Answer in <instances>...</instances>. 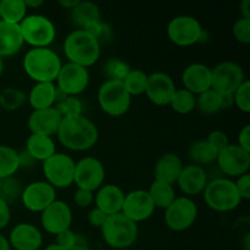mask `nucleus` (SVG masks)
I'll return each mask as SVG.
<instances>
[{
	"mask_svg": "<svg viewBox=\"0 0 250 250\" xmlns=\"http://www.w3.org/2000/svg\"><path fill=\"white\" fill-rule=\"evenodd\" d=\"M216 163L222 173L229 177H239L249 173L250 153L237 144H229L219 151Z\"/></svg>",
	"mask_w": 250,
	"mask_h": 250,
	"instance_id": "nucleus-14",
	"label": "nucleus"
},
{
	"mask_svg": "<svg viewBox=\"0 0 250 250\" xmlns=\"http://www.w3.org/2000/svg\"><path fill=\"white\" fill-rule=\"evenodd\" d=\"M44 250H67V249L62 248V247H60L59 244L53 243V244H49V246H46Z\"/></svg>",
	"mask_w": 250,
	"mask_h": 250,
	"instance_id": "nucleus-56",
	"label": "nucleus"
},
{
	"mask_svg": "<svg viewBox=\"0 0 250 250\" xmlns=\"http://www.w3.org/2000/svg\"><path fill=\"white\" fill-rule=\"evenodd\" d=\"M89 71L75 63H62L56 77V88L66 97H78L89 84Z\"/></svg>",
	"mask_w": 250,
	"mask_h": 250,
	"instance_id": "nucleus-13",
	"label": "nucleus"
},
{
	"mask_svg": "<svg viewBox=\"0 0 250 250\" xmlns=\"http://www.w3.org/2000/svg\"><path fill=\"white\" fill-rule=\"evenodd\" d=\"M63 54L67 62L88 68L99 60L102 45L84 29H73L63 42Z\"/></svg>",
	"mask_w": 250,
	"mask_h": 250,
	"instance_id": "nucleus-3",
	"label": "nucleus"
},
{
	"mask_svg": "<svg viewBox=\"0 0 250 250\" xmlns=\"http://www.w3.org/2000/svg\"><path fill=\"white\" fill-rule=\"evenodd\" d=\"M76 237H77V233L76 232H73L72 229H65V231L60 232V233L56 234V244H59L60 247H62V248L65 249H71L72 248V246L75 244L76 242Z\"/></svg>",
	"mask_w": 250,
	"mask_h": 250,
	"instance_id": "nucleus-45",
	"label": "nucleus"
},
{
	"mask_svg": "<svg viewBox=\"0 0 250 250\" xmlns=\"http://www.w3.org/2000/svg\"><path fill=\"white\" fill-rule=\"evenodd\" d=\"M233 106V95L222 94L214 89H209L207 92L197 95V107L202 114L214 115L222 110L229 109Z\"/></svg>",
	"mask_w": 250,
	"mask_h": 250,
	"instance_id": "nucleus-25",
	"label": "nucleus"
},
{
	"mask_svg": "<svg viewBox=\"0 0 250 250\" xmlns=\"http://www.w3.org/2000/svg\"><path fill=\"white\" fill-rule=\"evenodd\" d=\"M107 219V215L104 214L102 210L98 208H93L89 212H88V222L90 226L95 227V229H102L103 225L105 224Z\"/></svg>",
	"mask_w": 250,
	"mask_h": 250,
	"instance_id": "nucleus-47",
	"label": "nucleus"
},
{
	"mask_svg": "<svg viewBox=\"0 0 250 250\" xmlns=\"http://www.w3.org/2000/svg\"><path fill=\"white\" fill-rule=\"evenodd\" d=\"M27 100V95L17 88H6L0 93V106L9 111L20 109Z\"/></svg>",
	"mask_w": 250,
	"mask_h": 250,
	"instance_id": "nucleus-38",
	"label": "nucleus"
},
{
	"mask_svg": "<svg viewBox=\"0 0 250 250\" xmlns=\"http://www.w3.org/2000/svg\"><path fill=\"white\" fill-rule=\"evenodd\" d=\"M105 181V167L99 159L84 156L76 163L75 185L81 189L97 192Z\"/></svg>",
	"mask_w": 250,
	"mask_h": 250,
	"instance_id": "nucleus-12",
	"label": "nucleus"
},
{
	"mask_svg": "<svg viewBox=\"0 0 250 250\" xmlns=\"http://www.w3.org/2000/svg\"><path fill=\"white\" fill-rule=\"evenodd\" d=\"M131 66L120 58H110L103 65V73L106 77L105 81H117L122 82L131 71Z\"/></svg>",
	"mask_w": 250,
	"mask_h": 250,
	"instance_id": "nucleus-36",
	"label": "nucleus"
},
{
	"mask_svg": "<svg viewBox=\"0 0 250 250\" xmlns=\"http://www.w3.org/2000/svg\"><path fill=\"white\" fill-rule=\"evenodd\" d=\"M122 214L134 224L146 221L155 212V205L148 190L134 189L125 194Z\"/></svg>",
	"mask_w": 250,
	"mask_h": 250,
	"instance_id": "nucleus-15",
	"label": "nucleus"
},
{
	"mask_svg": "<svg viewBox=\"0 0 250 250\" xmlns=\"http://www.w3.org/2000/svg\"><path fill=\"white\" fill-rule=\"evenodd\" d=\"M149 195L153 200L155 209H167L173 200L176 199V192L173 186L167 185V183L159 182V181H153L148 189Z\"/></svg>",
	"mask_w": 250,
	"mask_h": 250,
	"instance_id": "nucleus-31",
	"label": "nucleus"
},
{
	"mask_svg": "<svg viewBox=\"0 0 250 250\" xmlns=\"http://www.w3.org/2000/svg\"><path fill=\"white\" fill-rule=\"evenodd\" d=\"M247 81L243 67L233 61H222L211 68V89L233 94Z\"/></svg>",
	"mask_w": 250,
	"mask_h": 250,
	"instance_id": "nucleus-10",
	"label": "nucleus"
},
{
	"mask_svg": "<svg viewBox=\"0 0 250 250\" xmlns=\"http://www.w3.org/2000/svg\"><path fill=\"white\" fill-rule=\"evenodd\" d=\"M4 72V59L0 58V76Z\"/></svg>",
	"mask_w": 250,
	"mask_h": 250,
	"instance_id": "nucleus-57",
	"label": "nucleus"
},
{
	"mask_svg": "<svg viewBox=\"0 0 250 250\" xmlns=\"http://www.w3.org/2000/svg\"><path fill=\"white\" fill-rule=\"evenodd\" d=\"M232 33L237 42L242 44L250 43V19L239 17L232 27Z\"/></svg>",
	"mask_w": 250,
	"mask_h": 250,
	"instance_id": "nucleus-42",
	"label": "nucleus"
},
{
	"mask_svg": "<svg viewBox=\"0 0 250 250\" xmlns=\"http://www.w3.org/2000/svg\"><path fill=\"white\" fill-rule=\"evenodd\" d=\"M183 88L194 95L211 89V68L200 62L188 65L182 72Z\"/></svg>",
	"mask_w": 250,
	"mask_h": 250,
	"instance_id": "nucleus-22",
	"label": "nucleus"
},
{
	"mask_svg": "<svg viewBox=\"0 0 250 250\" xmlns=\"http://www.w3.org/2000/svg\"><path fill=\"white\" fill-rule=\"evenodd\" d=\"M22 190L23 185L14 176L0 180V199L6 202L9 205L21 200Z\"/></svg>",
	"mask_w": 250,
	"mask_h": 250,
	"instance_id": "nucleus-37",
	"label": "nucleus"
},
{
	"mask_svg": "<svg viewBox=\"0 0 250 250\" xmlns=\"http://www.w3.org/2000/svg\"><path fill=\"white\" fill-rule=\"evenodd\" d=\"M217 154H219V150L215 149L207 139L194 142L188 148V158L190 159L192 164L202 166V167L216 161Z\"/></svg>",
	"mask_w": 250,
	"mask_h": 250,
	"instance_id": "nucleus-30",
	"label": "nucleus"
},
{
	"mask_svg": "<svg viewBox=\"0 0 250 250\" xmlns=\"http://www.w3.org/2000/svg\"><path fill=\"white\" fill-rule=\"evenodd\" d=\"M242 250H250V249H242Z\"/></svg>",
	"mask_w": 250,
	"mask_h": 250,
	"instance_id": "nucleus-58",
	"label": "nucleus"
},
{
	"mask_svg": "<svg viewBox=\"0 0 250 250\" xmlns=\"http://www.w3.org/2000/svg\"><path fill=\"white\" fill-rule=\"evenodd\" d=\"M27 10L28 9H38L42 5H44L43 0H23Z\"/></svg>",
	"mask_w": 250,
	"mask_h": 250,
	"instance_id": "nucleus-53",
	"label": "nucleus"
},
{
	"mask_svg": "<svg viewBox=\"0 0 250 250\" xmlns=\"http://www.w3.org/2000/svg\"><path fill=\"white\" fill-rule=\"evenodd\" d=\"M19 163H20V168H29L37 163L26 150L19 153Z\"/></svg>",
	"mask_w": 250,
	"mask_h": 250,
	"instance_id": "nucleus-50",
	"label": "nucleus"
},
{
	"mask_svg": "<svg viewBox=\"0 0 250 250\" xmlns=\"http://www.w3.org/2000/svg\"><path fill=\"white\" fill-rule=\"evenodd\" d=\"M239 11H241V17L243 19H250V0H243L239 4Z\"/></svg>",
	"mask_w": 250,
	"mask_h": 250,
	"instance_id": "nucleus-52",
	"label": "nucleus"
},
{
	"mask_svg": "<svg viewBox=\"0 0 250 250\" xmlns=\"http://www.w3.org/2000/svg\"><path fill=\"white\" fill-rule=\"evenodd\" d=\"M27 16V7L23 0H0V21L20 24Z\"/></svg>",
	"mask_w": 250,
	"mask_h": 250,
	"instance_id": "nucleus-32",
	"label": "nucleus"
},
{
	"mask_svg": "<svg viewBox=\"0 0 250 250\" xmlns=\"http://www.w3.org/2000/svg\"><path fill=\"white\" fill-rule=\"evenodd\" d=\"M77 2H78V0H60V1H59V5H60V6H62L63 9H66L70 11L71 9H73V7L76 6V4H77Z\"/></svg>",
	"mask_w": 250,
	"mask_h": 250,
	"instance_id": "nucleus-54",
	"label": "nucleus"
},
{
	"mask_svg": "<svg viewBox=\"0 0 250 250\" xmlns=\"http://www.w3.org/2000/svg\"><path fill=\"white\" fill-rule=\"evenodd\" d=\"M76 161L65 153H55L43 163L45 181L54 188H68L75 182Z\"/></svg>",
	"mask_w": 250,
	"mask_h": 250,
	"instance_id": "nucleus-8",
	"label": "nucleus"
},
{
	"mask_svg": "<svg viewBox=\"0 0 250 250\" xmlns=\"http://www.w3.org/2000/svg\"><path fill=\"white\" fill-rule=\"evenodd\" d=\"M11 220V210L10 205L2 199H0V229H5Z\"/></svg>",
	"mask_w": 250,
	"mask_h": 250,
	"instance_id": "nucleus-48",
	"label": "nucleus"
},
{
	"mask_svg": "<svg viewBox=\"0 0 250 250\" xmlns=\"http://www.w3.org/2000/svg\"><path fill=\"white\" fill-rule=\"evenodd\" d=\"M203 194L205 204L217 212L233 211L243 202L234 181L227 177H219L208 182Z\"/></svg>",
	"mask_w": 250,
	"mask_h": 250,
	"instance_id": "nucleus-4",
	"label": "nucleus"
},
{
	"mask_svg": "<svg viewBox=\"0 0 250 250\" xmlns=\"http://www.w3.org/2000/svg\"><path fill=\"white\" fill-rule=\"evenodd\" d=\"M172 77L165 72H154L148 75V83L144 94L156 106H167L176 92Z\"/></svg>",
	"mask_w": 250,
	"mask_h": 250,
	"instance_id": "nucleus-18",
	"label": "nucleus"
},
{
	"mask_svg": "<svg viewBox=\"0 0 250 250\" xmlns=\"http://www.w3.org/2000/svg\"><path fill=\"white\" fill-rule=\"evenodd\" d=\"M198 217V207L192 198L182 195L173 200L172 204L165 209L164 220L171 231L183 232L194 225Z\"/></svg>",
	"mask_w": 250,
	"mask_h": 250,
	"instance_id": "nucleus-11",
	"label": "nucleus"
},
{
	"mask_svg": "<svg viewBox=\"0 0 250 250\" xmlns=\"http://www.w3.org/2000/svg\"><path fill=\"white\" fill-rule=\"evenodd\" d=\"M233 105H236L242 112H250V82L248 80L233 93Z\"/></svg>",
	"mask_w": 250,
	"mask_h": 250,
	"instance_id": "nucleus-41",
	"label": "nucleus"
},
{
	"mask_svg": "<svg viewBox=\"0 0 250 250\" xmlns=\"http://www.w3.org/2000/svg\"><path fill=\"white\" fill-rule=\"evenodd\" d=\"M102 236L105 243L112 249H127L138 238V225L127 219L122 212L110 215L103 225Z\"/></svg>",
	"mask_w": 250,
	"mask_h": 250,
	"instance_id": "nucleus-5",
	"label": "nucleus"
},
{
	"mask_svg": "<svg viewBox=\"0 0 250 250\" xmlns=\"http://www.w3.org/2000/svg\"><path fill=\"white\" fill-rule=\"evenodd\" d=\"M24 150L36 161L44 163L56 153V146L53 137L31 133L26 141V149Z\"/></svg>",
	"mask_w": 250,
	"mask_h": 250,
	"instance_id": "nucleus-29",
	"label": "nucleus"
},
{
	"mask_svg": "<svg viewBox=\"0 0 250 250\" xmlns=\"http://www.w3.org/2000/svg\"><path fill=\"white\" fill-rule=\"evenodd\" d=\"M234 185H236L237 190H238L239 195H241L242 200H248L250 198V175L246 173V175H242L239 177H237V180L234 181Z\"/></svg>",
	"mask_w": 250,
	"mask_h": 250,
	"instance_id": "nucleus-46",
	"label": "nucleus"
},
{
	"mask_svg": "<svg viewBox=\"0 0 250 250\" xmlns=\"http://www.w3.org/2000/svg\"><path fill=\"white\" fill-rule=\"evenodd\" d=\"M126 193L116 185H103L94 194L95 208L107 216L121 212Z\"/></svg>",
	"mask_w": 250,
	"mask_h": 250,
	"instance_id": "nucleus-23",
	"label": "nucleus"
},
{
	"mask_svg": "<svg viewBox=\"0 0 250 250\" xmlns=\"http://www.w3.org/2000/svg\"><path fill=\"white\" fill-rule=\"evenodd\" d=\"M19 24L0 21V58H10L19 53L23 46Z\"/></svg>",
	"mask_w": 250,
	"mask_h": 250,
	"instance_id": "nucleus-26",
	"label": "nucleus"
},
{
	"mask_svg": "<svg viewBox=\"0 0 250 250\" xmlns=\"http://www.w3.org/2000/svg\"><path fill=\"white\" fill-rule=\"evenodd\" d=\"M208 182L209 180H208V173L205 168L194 164H189V165L183 166L176 183L185 197L190 198L204 192Z\"/></svg>",
	"mask_w": 250,
	"mask_h": 250,
	"instance_id": "nucleus-21",
	"label": "nucleus"
},
{
	"mask_svg": "<svg viewBox=\"0 0 250 250\" xmlns=\"http://www.w3.org/2000/svg\"><path fill=\"white\" fill-rule=\"evenodd\" d=\"M171 109L181 115L190 114L197 107V95L188 92L185 88L176 89L170 103Z\"/></svg>",
	"mask_w": 250,
	"mask_h": 250,
	"instance_id": "nucleus-34",
	"label": "nucleus"
},
{
	"mask_svg": "<svg viewBox=\"0 0 250 250\" xmlns=\"http://www.w3.org/2000/svg\"><path fill=\"white\" fill-rule=\"evenodd\" d=\"M73 202L78 208H88L94 202V193L90 190L77 188L73 195Z\"/></svg>",
	"mask_w": 250,
	"mask_h": 250,
	"instance_id": "nucleus-44",
	"label": "nucleus"
},
{
	"mask_svg": "<svg viewBox=\"0 0 250 250\" xmlns=\"http://www.w3.org/2000/svg\"><path fill=\"white\" fill-rule=\"evenodd\" d=\"M68 250H89V242H88L87 237H84L81 233H77L75 244L72 246V248Z\"/></svg>",
	"mask_w": 250,
	"mask_h": 250,
	"instance_id": "nucleus-51",
	"label": "nucleus"
},
{
	"mask_svg": "<svg viewBox=\"0 0 250 250\" xmlns=\"http://www.w3.org/2000/svg\"><path fill=\"white\" fill-rule=\"evenodd\" d=\"M124 87L131 97H138L146 93L148 75L138 68H132L124 81Z\"/></svg>",
	"mask_w": 250,
	"mask_h": 250,
	"instance_id": "nucleus-35",
	"label": "nucleus"
},
{
	"mask_svg": "<svg viewBox=\"0 0 250 250\" xmlns=\"http://www.w3.org/2000/svg\"><path fill=\"white\" fill-rule=\"evenodd\" d=\"M98 104L106 115L120 117L131 107L132 97L125 89L122 82L104 81L98 89Z\"/></svg>",
	"mask_w": 250,
	"mask_h": 250,
	"instance_id": "nucleus-7",
	"label": "nucleus"
},
{
	"mask_svg": "<svg viewBox=\"0 0 250 250\" xmlns=\"http://www.w3.org/2000/svg\"><path fill=\"white\" fill-rule=\"evenodd\" d=\"M22 65L26 75L36 83H55L62 62L51 48H32L24 55Z\"/></svg>",
	"mask_w": 250,
	"mask_h": 250,
	"instance_id": "nucleus-2",
	"label": "nucleus"
},
{
	"mask_svg": "<svg viewBox=\"0 0 250 250\" xmlns=\"http://www.w3.org/2000/svg\"><path fill=\"white\" fill-rule=\"evenodd\" d=\"M183 166L185 165L178 155L172 153L164 154L154 166V181L173 186L177 182Z\"/></svg>",
	"mask_w": 250,
	"mask_h": 250,
	"instance_id": "nucleus-24",
	"label": "nucleus"
},
{
	"mask_svg": "<svg viewBox=\"0 0 250 250\" xmlns=\"http://www.w3.org/2000/svg\"><path fill=\"white\" fill-rule=\"evenodd\" d=\"M72 220V210L70 205L62 200L56 199L41 212L42 227L45 229V232L54 236L71 229Z\"/></svg>",
	"mask_w": 250,
	"mask_h": 250,
	"instance_id": "nucleus-17",
	"label": "nucleus"
},
{
	"mask_svg": "<svg viewBox=\"0 0 250 250\" xmlns=\"http://www.w3.org/2000/svg\"><path fill=\"white\" fill-rule=\"evenodd\" d=\"M19 26L23 42L32 48H50L56 38L55 24L44 15H27Z\"/></svg>",
	"mask_w": 250,
	"mask_h": 250,
	"instance_id": "nucleus-6",
	"label": "nucleus"
},
{
	"mask_svg": "<svg viewBox=\"0 0 250 250\" xmlns=\"http://www.w3.org/2000/svg\"><path fill=\"white\" fill-rule=\"evenodd\" d=\"M19 170V151L10 146H0V180L11 177Z\"/></svg>",
	"mask_w": 250,
	"mask_h": 250,
	"instance_id": "nucleus-33",
	"label": "nucleus"
},
{
	"mask_svg": "<svg viewBox=\"0 0 250 250\" xmlns=\"http://www.w3.org/2000/svg\"><path fill=\"white\" fill-rule=\"evenodd\" d=\"M167 37L178 46H190L199 43L203 38L202 23L189 15H180L168 22Z\"/></svg>",
	"mask_w": 250,
	"mask_h": 250,
	"instance_id": "nucleus-9",
	"label": "nucleus"
},
{
	"mask_svg": "<svg viewBox=\"0 0 250 250\" xmlns=\"http://www.w3.org/2000/svg\"><path fill=\"white\" fill-rule=\"evenodd\" d=\"M238 143L237 146H241L244 150L250 153V125H246L238 133Z\"/></svg>",
	"mask_w": 250,
	"mask_h": 250,
	"instance_id": "nucleus-49",
	"label": "nucleus"
},
{
	"mask_svg": "<svg viewBox=\"0 0 250 250\" xmlns=\"http://www.w3.org/2000/svg\"><path fill=\"white\" fill-rule=\"evenodd\" d=\"M56 200V189L46 181H36L23 187L21 202L27 210L42 212Z\"/></svg>",
	"mask_w": 250,
	"mask_h": 250,
	"instance_id": "nucleus-16",
	"label": "nucleus"
},
{
	"mask_svg": "<svg viewBox=\"0 0 250 250\" xmlns=\"http://www.w3.org/2000/svg\"><path fill=\"white\" fill-rule=\"evenodd\" d=\"M7 239L15 250H39L43 244L41 229L28 222L17 224L11 229Z\"/></svg>",
	"mask_w": 250,
	"mask_h": 250,
	"instance_id": "nucleus-19",
	"label": "nucleus"
},
{
	"mask_svg": "<svg viewBox=\"0 0 250 250\" xmlns=\"http://www.w3.org/2000/svg\"><path fill=\"white\" fill-rule=\"evenodd\" d=\"M102 20L100 9L92 1H81L70 10V21L76 29H85L89 24Z\"/></svg>",
	"mask_w": 250,
	"mask_h": 250,
	"instance_id": "nucleus-27",
	"label": "nucleus"
},
{
	"mask_svg": "<svg viewBox=\"0 0 250 250\" xmlns=\"http://www.w3.org/2000/svg\"><path fill=\"white\" fill-rule=\"evenodd\" d=\"M0 250H11V246L9 243V239L0 233Z\"/></svg>",
	"mask_w": 250,
	"mask_h": 250,
	"instance_id": "nucleus-55",
	"label": "nucleus"
},
{
	"mask_svg": "<svg viewBox=\"0 0 250 250\" xmlns=\"http://www.w3.org/2000/svg\"><path fill=\"white\" fill-rule=\"evenodd\" d=\"M61 117H75L83 115V103L78 97H65L54 106Z\"/></svg>",
	"mask_w": 250,
	"mask_h": 250,
	"instance_id": "nucleus-39",
	"label": "nucleus"
},
{
	"mask_svg": "<svg viewBox=\"0 0 250 250\" xmlns=\"http://www.w3.org/2000/svg\"><path fill=\"white\" fill-rule=\"evenodd\" d=\"M39 250H41V249H39Z\"/></svg>",
	"mask_w": 250,
	"mask_h": 250,
	"instance_id": "nucleus-59",
	"label": "nucleus"
},
{
	"mask_svg": "<svg viewBox=\"0 0 250 250\" xmlns=\"http://www.w3.org/2000/svg\"><path fill=\"white\" fill-rule=\"evenodd\" d=\"M56 137L68 150L85 151L97 144L99 131L92 120L81 115L75 117H63Z\"/></svg>",
	"mask_w": 250,
	"mask_h": 250,
	"instance_id": "nucleus-1",
	"label": "nucleus"
},
{
	"mask_svg": "<svg viewBox=\"0 0 250 250\" xmlns=\"http://www.w3.org/2000/svg\"><path fill=\"white\" fill-rule=\"evenodd\" d=\"M207 141L219 151L222 150L224 148H226L229 144V136H227L224 131H219V129L210 132L209 136L207 137Z\"/></svg>",
	"mask_w": 250,
	"mask_h": 250,
	"instance_id": "nucleus-43",
	"label": "nucleus"
},
{
	"mask_svg": "<svg viewBox=\"0 0 250 250\" xmlns=\"http://www.w3.org/2000/svg\"><path fill=\"white\" fill-rule=\"evenodd\" d=\"M27 100L33 111L54 107L56 103L55 83H36L29 90Z\"/></svg>",
	"mask_w": 250,
	"mask_h": 250,
	"instance_id": "nucleus-28",
	"label": "nucleus"
},
{
	"mask_svg": "<svg viewBox=\"0 0 250 250\" xmlns=\"http://www.w3.org/2000/svg\"><path fill=\"white\" fill-rule=\"evenodd\" d=\"M84 31L88 32L92 37H94L100 45L107 43V42H110L112 39L111 27H110L106 22L103 21V20H99V21L89 24Z\"/></svg>",
	"mask_w": 250,
	"mask_h": 250,
	"instance_id": "nucleus-40",
	"label": "nucleus"
},
{
	"mask_svg": "<svg viewBox=\"0 0 250 250\" xmlns=\"http://www.w3.org/2000/svg\"><path fill=\"white\" fill-rule=\"evenodd\" d=\"M61 121H62V117L56 111L55 107H49L45 110L32 111L28 116L27 125L31 133L53 137L58 133Z\"/></svg>",
	"mask_w": 250,
	"mask_h": 250,
	"instance_id": "nucleus-20",
	"label": "nucleus"
}]
</instances>
